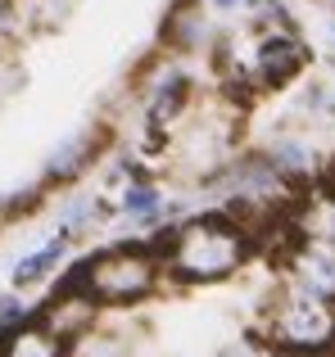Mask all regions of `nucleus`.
<instances>
[{"label":"nucleus","instance_id":"f257e3e1","mask_svg":"<svg viewBox=\"0 0 335 357\" xmlns=\"http://www.w3.org/2000/svg\"><path fill=\"white\" fill-rule=\"evenodd\" d=\"M245 231L236 227L231 218H195L186 222L181 231L168 236V262L181 280H218L231 276V271L245 262Z\"/></svg>","mask_w":335,"mask_h":357},{"label":"nucleus","instance_id":"f03ea898","mask_svg":"<svg viewBox=\"0 0 335 357\" xmlns=\"http://www.w3.org/2000/svg\"><path fill=\"white\" fill-rule=\"evenodd\" d=\"M272 340L295 353H318L335 340V303L331 294L299 285L272 307Z\"/></svg>","mask_w":335,"mask_h":357},{"label":"nucleus","instance_id":"7ed1b4c3","mask_svg":"<svg viewBox=\"0 0 335 357\" xmlns=\"http://www.w3.org/2000/svg\"><path fill=\"white\" fill-rule=\"evenodd\" d=\"M77 276L96 303H136L154 285V262L145 253L123 249V253H100V258L82 262Z\"/></svg>","mask_w":335,"mask_h":357},{"label":"nucleus","instance_id":"20e7f679","mask_svg":"<svg viewBox=\"0 0 335 357\" xmlns=\"http://www.w3.org/2000/svg\"><path fill=\"white\" fill-rule=\"evenodd\" d=\"M304 63H308V50H304V41H295L290 32H276V36H263V41H258L254 68H258V82H263V86H285Z\"/></svg>","mask_w":335,"mask_h":357},{"label":"nucleus","instance_id":"39448f33","mask_svg":"<svg viewBox=\"0 0 335 357\" xmlns=\"http://www.w3.org/2000/svg\"><path fill=\"white\" fill-rule=\"evenodd\" d=\"M290 262H295L299 285L335 298V236H308V231H304V240H299V249H295Z\"/></svg>","mask_w":335,"mask_h":357},{"label":"nucleus","instance_id":"423d86ee","mask_svg":"<svg viewBox=\"0 0 335 357\" xmlns=\"http://www.w3.org/2000/svg\"><path fill=\"white\" fill-rule=\"evenodd\" d=\"M0 357H64V340L54 331H14L5 340V349Z\"/></svg>","mask_w":335,"mask_h":357},{"label":"nucleus","instance_id":"0eeeda50","mask_svg":"<svg viewBox=\"0 0 335 357\" xmlns=\"http://www.w3.org/2000/svg\"><path fill=\"white\" fill-rule=\"evenodd\" d=\"M68 236H73V231L64 227L54 240H45L36 253H27V258L14 267V285H32V280H41L45 271H50V262H59V258H64V249H68Z\"/></svg>","mask_w":335,"mask_h":357},{"label":"nucleus","instance_id":"6e6552de","mask_svg":"<svg viewBox=\"0 0 335 357\" xmlns=\"http://www.w3.org/2000/svg\"><path fill=\"white\" fill-rule=\"evenodd\" d=\"M186 96H191V82H186V77H177V73H172V77H163L159 91H154V100H150V122H154V127H163L168 118L181 114Z\"/></svg>","mask_w":335,"mask_h":357},{"label":"nucleus","instance_id":"1a4fd4ad","mask_svg":"<svg viewBox=\"0 0 335 357\" xmlns=\"http://www.w3.org/2000/svg\"><path fill=\"white\" fill-rule=\"evenodd\" d=\"M123 208L127 213H154L159 208V190H154V185H132V190L123 195Z\"/></svg>","mask_w":335,"mask_h":357},{"label":"nucleus","instance_id":"9d476101","mask_svg":"<svg viewBox=\"0 0 335 357\" xmlns=\"http://www.w3.org/2000/svg\"><path fill=\"white\" fill-rule=\"evenodd\" d=\"M227 357H276L272 349H267V344H258V340H240L236 349H231Z\"/></svg>","mask_w":335,"mask_h":357},{"label":"nucleus","instance_id":"9b49d317","mask_svg":"<svg viewBox=\"0 0 335 357\" xmlns=\"http://www.w3.org/2000/svg\"><path fill=\"white\" fill-rule=\"evenodd\" d=\"M23 312H27V307L18 303V298H0V326H5V321H18Z\"/></svg>","mask_w":335,"mask_h":357},{"label":"nucleus","instance_id":"f8f14e48","mask_svg":"<svg viewBox=\"0 0 335 357\" xmlns=\"http://www.w3.org/2000/svg\"><path fill=\"white\" fill-rule=\"evenodd\" d=\"M231 5H236V0H218V9H231Z\"/></svg>","mask_w":335,"mask_h":357}]
</instances>
